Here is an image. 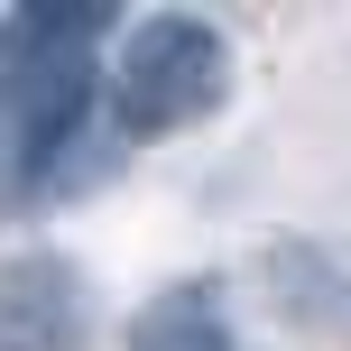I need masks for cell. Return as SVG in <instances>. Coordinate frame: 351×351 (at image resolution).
Returning a JSON list of instances; mask_svg holds the SVG:
<instances>
[{
    "mask_svg": "<svg viewBox=\"0 0 351 351\" xmlns=\"http://www.w3.org/2000/svg\"><path fill=\"white\" fill-rule=\"evenodd\" d=\"M222 84H231L222 28L194 19V10H158V19H139L121 37V65H111L102 102H111V130L121 139H167V130L204 121L222 102Z\"/></svg>",
    "mask_w": 351,
    "mask_h": 351,
    "instance_id": "cell-2",
    "label": "cell"
},
{
    "mask_svg": "<svg viewBox=\"0 0 351 351\" xmlns=\"http://www.w3.org/2000/svg\"><path fill=\"white\" fill-rule=\"evenodd\" d=\"M0 351H84L74 259H10L0 268Z\"/></svg>",
    "mask_w": 351,
    "mask_h": 351,
    "instance_id": "cell-3",
    "label": "cell"
},
{
    "mask_svg": "<svg viewBox=\"0 0 351 351\" xmlns=\"http://www.w3.org/2000/svg\"><path fill=\"white\" fill-rule=\"evenodd\" d=\"M130 351H231V324L213 305V287H167V296L139 305Z\"/></svg>",
    "mask_w": 351,
    "mask_h": 351,
    "instance_id": "cell-4",
    "label": "cell"
},
{
    "mask_svg": "<svg viewBox=\"0 0 351 351\" xmlns=\"http://www.w3.org/2000/svg\"><path fill=\"white\" fill-rule=\"evenodd\" d=\"M84 111H93V47L37 37L10 10L0 19V222L37 185H56V158L74 148Z\"/></svg>",
    "mask_w": 351,
    "mask_h": 351,
    "instance_id": "cell-1",
    "label": "cell"
}]
</instances>
